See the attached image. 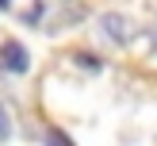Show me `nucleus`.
I'll list each match as a JSON object with an SVG mask.
<instances>
[{
    "instance_id": "f257e3e1",
    "label": "nucleus",
    "mask_w": 157,
    "mask_h": 146,
    "mask_svg": "<svg viewBox=\"0 0 157 146\" xmlns=\"http://www.w3.org/2000/svg\"><path fill=\"white\" fill-rule=\"evenodd\" d=\"M0 61H4V69H12V73H27V65H31L27 46H19V42H4V50H0Z\"/></svg>"
},
{
    "instance_id": "f03ea898",
    "label": "nucleus",
    "mask_w": 157,
    "mask_h": 146,
    "mask_svg": "<svg viewBox=\"0 0 157 146\" xmlns=\"http://www.w3.org/2000/svg\"><path fill=\"white\" fill-rule=\"evenodd\" d=\"M46 146H73V142H69V135H65V131L50 127V131H46Z\"/></svg>"
},
{
    "instance_id": "7ed1b4c3",
    "label": "nucleus",
    "mask_w": 157,
    "mask_h": 146,
    "mask_svg": "<svg viewBox=\"0 0 157 146\" xmlns=\"http://www.w3.org/2000/svg\"><path fill=\"white\" fill-rule=\"evenodd\" d=\"M12 135V119H8V112H4V104H0V142Z\"/></svg>"
},
{
    "instance_id": "20e7f679",
    "label": "nucleus",
    "mask_w": 157,
    "mask_h": 146,
    "mask_svg": "<svg viewBox=\"0 0 157 146\" xmlns=\"http://www.w3.org/2000/svg\"><path fill=\"white\" fill-rule=\"evenodd\" d=\"M8 4H12V0H0V8H8Z\"/></svg>"
}]
</instances>
